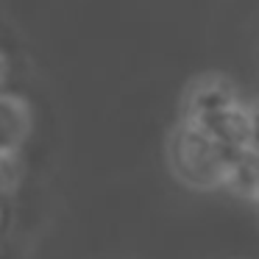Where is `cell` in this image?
<instances>
[{"label": "cell", "mask_w": 259, "mask_h": 259, "mask_svg": "<svg viewBox=\"0 0 259 259\" xmlns=\"http://www.w3.org/2000/svg\"><path fill=\"white\" fill-rule=\"evenodd\" d=\"M34 114L20 95L0 92V162L17 159L25 142L31 140Z\"/></svg>", "instance_id": "cell-2"}, {"label": "cell", "mask_w": 259, "mask_h": 259, "mask_svg": "<svg viewBox=\"0 0 259 259\" xmlns=\"http://www.w3.org/2000/svg\"><path fill=\"white\" fill-rule=\"evenodd\" d=\"M167 159L176 179L195 190H214L226 184L231 151L220 145L209 131L181 120L167 142Z\"/></svg>", "instance_id": "cell-1"}, {"label": "cell", "mask_w": 259, "mask_h": 259, "mask_svg": "<svg viewBox=\"0 0 259 259\" xmlns=\"http://www.w3.org/2000/svg\"><path fill=\"white\" fill-rule=\"evenodd\" d=\"M6 78H9V59L0 53V87L6 84Z\"/></svg>", "instance_id": "cell-3"}]
</instances>
